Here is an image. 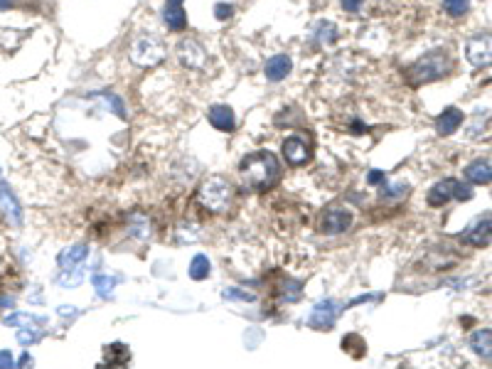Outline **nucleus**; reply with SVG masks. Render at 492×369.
Returning <instances> with one entry per match:
<instances>
[{
	"label": "nucleus",
	"mask_w": 492,
	"mask_h": 369,
	"mask_svg": "<svg viewBox=\"0 0 492 369\" xmlns=\"http://www.w3.org/2000/svg\"><path fill=\"white\" fill-rule=\"evenodd\" d=\"M241 187L249 192H266L281 180V163L271 150H257L239 163Z\"/></svg>",
	"instance_id": "1"
},
{
	"label": "nucleus",
	"mask_w": 492,
	"mask_h": 369,
	"mask_svg": "<svg viewBox=\"0 0 492 369\" xmlns=\"http://www.w3.org/2000/svg\"><path fill=\"white\" fill-rule=\"evenodd\" d=\"M234 187L224 175H207L197 187V202L214 215H224L234 207Z\"/></svg>",
	"instance_id": "2"
},
{
	"label": "nucleus",
	"mask_w": 492,
	"mask_h": 369,
	"mask_svg": "<svg viewBox=\"0 0 492 369\" xmlns=\"http://www.w3.org/2000/svg\"><path fill=\"white\" fill-rule=\"evenodd\" d=\"M453 62L448 57L446 50H433L428 55H423L421 60H416L411 67L406 69V81L411 86H421V84H431V81H438L451 72Z\"/></svg>",
	"instance_id": "3"
},
{
	"label": "nucleus",
	"mask_w": 492,
	"mask_h": 369,
	"mask_svg": "<svg viewBox=\"0 0 492 369\" xmlns=\"http://www.w3.org/2000/svg\"><path fill=\"white\" fill-rule=\"evenodd\" d=\"M165 45L158 37L143 35L131 45V62L138 67H156L165 60Z\"/></svg>",
	"instance_id": "4"
},
{
	"label": "nucleus",
	"mask_w": 492,
	"mask_h": 369,
	"mask_svg": "<svg viewBox=\"0 0 492 369\" xmlns=\"http://www.w3.org/2000/svg\"><path fill=\"white\" fill-rule=\"evenodd\" d=\"M465 57L472 67H477V69L492 67V35L490 32H480V35L470 37V40L465 42Z\"/></svg>",
	"instance_id": "5"
},
{
	"label": "nucleus",
	"mask_w": 492,
	"mask_h": 369,
	"mask_svg": "<svg viewBox=\"0 0 492 369\" xmlns=\"http://www.w3.org/2000/svg\"><path fill=\"white\" fill-rule=\"evenodd\" d=\"M352 224V212L342 205H332L327 207L320 215V232L322 234H342L345 229H350Z\"/></svg>",
	"instance_id": "6"
},
{
	"label": "nucleus",
	"mask_w": 492,
	"mask_h": 369,
	"mask_svg": "<svg viewBox=\"0 0 492 369\" xmlns=\"http://www.w3.org/2000/svg\"><path fill=\"white\" fill-rule=\"evenodd\" d=\"M463 244L467 246H475V249H482V246H490L492 244V212L487 215L477 217L470 227L465 229V234L460 236Z\"/></svg>",
	"instance_id": "7"
},
{
	"label": "nucleus",
	"mask_w": 492,
	"mask_h": 369,
	"mask_svg": "<svg viewBox=\"0 0 492 369\" xmlns=\"http://www.w3.org/2000/svg\"><path fill=\"white\" fill-rule=\"evenodd\" d=\"M283 158L293 165V168H301V165L310 163L313 158V145L303 135H291V138L283 140Z\"/></svg>",
	"instance_id": "8"
},
{
	"label": "nucleus",
	"mask_w": 492,
	"mask_h": 369,
	"mask_svg": "<svg viewBox=\"0 0 492 369\" xmlns=\"http://www.w3.org/2000/svg\"><path fill=\"white\" fill-rule=\"evenodd\" d=\"M177 60L187 69H205L207 50L197 40H180L177 42Z\"/></svg>",
	"instance_id": "9"
},
{
	"label": "nucleus",
	"mask_w": 492,
	"mask_h": 369,
	"mask_svg": "<svg viewBox=\"0 0 492 369\" xmlns=\"http://www.w3.org/2000/svg\"><path fill=\"white\" fill-rule=\"evenodd\" d=\"M340 303H335V300H322V303H317L315 308H313L310 313V325L315 330H330L332 325H335L337 315H340Z\"/></svg>",
	"instance_id": "10"
},
{
	"label": "nucleus",
	"mask_w": 492,
	"mask_h": 369,
	"mask_svg": "<svg viewBox=\"0 0 492 369\" xmlns=\"http://www.w3.org/2000/svg\"><path fill=\"white\" fill-rule=\"evenodd\" d=\"M456 187H458V180H453V177L436 182L431 190H428V205H431V207H443L446 202H451L453 197H456Z\"/></svg>",
	"instance_id": "11"
},
{
	"label": "nucleus",
	"mask_w": 492,
	"mask_h": 369,
	"mask_svg": "<svg viewBox=\"0 0 492 369\" xmlns=\"http://www.w3.org/2000/svg\"><path fill=\"white\" fill-rule=\"evenodd\" d=\"M207 119H210V123L214 126L217 130H221V133H231L234 126H236L234 111H231L229 106H224V104L212 106L210 114H207Z\"/></svg>",
	"instance_id": "12"
},
{
	"label": "nucleus",
	"mask_w": 492,
	"mask_h": 369,
	"mask_svg": "<svg viewBox=\"0 0 492 369\" xmlns=\"http://www.w3.org/2000/svg\"><path fill=\"white\" fill-rule=\"evenodd\" d=\"M293 69V62L288 55H276L271 57V60L266 62V67H264V74H266L268 81H283L288 74H291Z\"/></svg>",
	"instance_id": "13"
},
{
	"label": "nucleus",
	"mask_w": 492,
	"mask_h": 369,
	"mask_svg": "<svg viewBox=\"0 0 492 369\" xmlns=\"http://www.w3.org/2000/svg\"><path fill=\"white\" fill-rule=\"evenodd\" d=\"M460 123H463V111H458L456 106H448V109L436 119V133L451 135L460 128Z\"/></svg>",
	"instance_id": "14"
},
{
	"label": "nucleus",
	"mask_w": 492,
	"mask_h": 369,
	"mask_svg": "<svg viewBox=\"0 0 492 369\" xmlns=\"http://www.w3.org/2000/svg\"><path fill=\"white\" fill-rule=\"evenodd\" d=\"M89 256V246L76 244L71 249H64L60 254V269L62 271H79V264Z\"/></svg>",
	"instance_id": "15"
},
{
	"label": "nucleus",
	"mask_w": 492,
	"mask_h": 369,
	"mask_svg": "<svg viewBox=\"0 0 492 369\" xmlns=\"http://www.w3.org/2000/svg\"><path fill=\"white\" fill-rule=\"evenodd\" d=\"M465 177L470 180L472 184H487L492 182V163L490 160H472L465 168Z\"/></svg>",
	"instance_id": "16"
},
{
	"label": "nucleus",
	"mask_w": 492,
	"mask_h": 369,
	"mask_svg": "<svg viewBox=\"0 0 492 369\" xmlns=\"http://www.w3.org/2000/svg\"><path fill=\"white\" fill-rule=\"evenodd\" d=\"M0 207L6 210V215L13 220V224H20V222H22V210H20V205H18L15 197H13V192H11L8 184H0Z\"/></svg>",
	"instance_id": "17"
},
{
	"label": "nucleus",
	"mask_w": 492,
	"mask_h": 369,
	"mask_svg": "<svg viewBox=\"0 0 492 369\" xmlns=\"http://www.w3.org/2000/svg\"><path fill=\"white\" fill-rule=\"evenodd\" d=\"M470 347L477 357H492V330H477V333H472Z\"/></svg>",
	"instance_id": "18"
},
{
	"label": "nucleus",
	"mask_w": 492,
	"mask_h": 369,
	"mask_svg": "<svg viewBox=\"0 0 492 369\" xmlns=\"http://www.w3.org/2000/svg\"><path fill=\"white\" fill-rule=\"evenodd\" d=\"M163 22H165L170 30L182 32L187 27V15L180 6H170V3H168V8L163 11Z\"/></svg>",
	"instance_id": "19"
},
{
	"label": "nucleus",
	"mask_w": 492,
	"mask_h": 369,
	"mask_svg": "<svg viewBox=\"0 0 492 369\" xmlns=\"http://www.w3.org/2000/svg\"><path fill=\"white\" fill-rule=\"evenodd\" d=\"M128 359H131V352H128L126 344L114 342L106 347V364H109V367H121V364H126Z\"/></svg>",
	"instance_id": "20"
},
{
	"label": "nucleus",
	"mask_w": 492,
	"mask_h": 369,
	"mask_svg": "<svg viewBox=\"0 0 492 369\" xmlns=\"http://www.w3.org/2000/svg\"><path fill=\"white\" fill-rule=\"evenodd\" d=\"M128 232H131L136 239H148V236H151V222H148V217L143 215V212H136V215L131 217V222H128Z\"/></svg>",
	"instance_id": "21"
},
{
	"label": "nucleus",
	"mask_w": 492,
	"mask_h": 369,
	"mask_svg": "<svg viewBox=\"0 0 492 369\" xmlns=\"http://www.w3.org/2000/svg\"><path fill=\"white\" fill-rule=\"evenodd\" d=\"M210 276V259L205 254H197L190 264V279L195 281H205Z\"/></svg>",
	"instance_id": "22"
},
{
	"label": "nucleus",
	"mask_w": 492,
	"mask_h": 369,
	"mask_svg": "<svg viewBox=\"0 0 492 369\" xmlns=\"http://www.w3.org/2000/svg\"><path fill=\"white\" fill-rule=\"evenodd\" d=\"M91 283H94L96 293H99L101 298H109V295L114 293L116 279H114V276H106V274H96L94 279H91Z\"/></svg>",
	"instance_id": "23"
},
{
	"label": "nucleus",
	"mask_w": 492,
	"mask_h": 369,
	"mask_svg": "<svg viewBox=\"0 0 492 369\" xmlns=\"http://www.w3.org/2000/svg\"><path fill=\"white\" fill-rule=\"evenodd\" d=\"M443 8H446L448 15L463 18L467 11H470V3H467V0H443Z\"/></svg>",
	"instance_id": "24"
},
{
	"label": "nucleus",
	"mask_w": 492,
	"mask_h": 369,
	"mask_svg": "<svg viewBox=\"0 0 492 369\" xmlns=\"http://www.w3.org/2000/svg\"><path fill=\"white\" fill-rule=\"evenodd\" d=\"M317 40L325 42V45H330V42H335V40H337L335 25H332V22H320V25H317Z\"/></svg>",
	"instance_id": "25"
},
{
	"label": "nucleus",
	"mask_w": 492,
	"mask_h": 369,
	"mask_svg": "<svg viewBox=\"0 0 492 369\" xmlns=\"http://www.w3.org/2000/svg\"><path fill=\"white\" fill-rule=\"evenodd\" d=\"M281 298L283 300H298L301 298V283H298V281H286L281 288Z\"/></svg>",
	"instance_id": "26"
},
{
	"label": "nucleus",
	"mask_w": 492,
	"mask_h": 369,
	"mask_svg": "<svg viewBox=\"0 0 492 369\" xmlns=\"http://www.w3.org/2000/svg\"><path fill=\"white\" fill-rule=\"evenodd\" d=\"M214 15H217V20H229V18L234 15V6L219 3V6H214Z\"/></svg>",
	"instance_id": "27"
},
{
	"label": "nucleus",
	"mask_w": 492,
	"mask_h": 369,
	"mask_svg": "<svg viewBox=\"0 0 492 369\" xmlns=\"http://www.w3.org/2000/svg\"><path fill=\"white\" fill-rule=\"evenodd\" d=\"M224 298L229 300H254L252 293H244V290H236V288H226L224 290Z\"/></svg>",
	"instance_id": "28"
},
{
	"label": "nucleus",
	"mask_w": 492,
	"mask_h": 369,
	"mask_svg": "<svg viewBox=\"0 0 492 369\" xmlns=\"http://www.w3.org/2000/svg\"><path fill=\"white\" fill-rule=\"evenodd\" d=\"M18 340H20L22 344H32L40 340V333H35V330H20V333H18Z\"/></svg>",
	"instance_id": "29"
},
{
	"label": "nucleus",
	"mask_w": 492,
	"mask_h": 369,
	"mask_svg": "<svg viewBox=\"0 0 492 369\" xmlns=\"http://www.w3.org/2000/svg\"><path fill=\"white\" fill-rule=\"evenodd\" d=\"M470 197H472V190H470V187H467V184H460V182H458V187H456V200H470Z\"/></svg>",
	"instance_id": "30"
},
{
	"label": "nucleus",
	"mask_w": 492,
	"mask_h": 369,
	"mask_svg": "<svg viewBox=\"0 0 492 369\" xmlns=\"http://www.w3.org/2000/svg\"><path fill=\"white\" fill-rule=\"evenodd\" d=\"M367 182L369 184H379V182H387V175L382 170H372V173L367 175Z\"/></svg>",
	"instance_id": "31"
},
{
	"label": "nucleus",
	"mask_w": 492,
	"mask_h": 369,
	"mask_svg": "<svg viewBox=\"0 0 492 369\" xmlns=\"http://www.w3.org/2000/svg\"><path fill=\"white\" fill-rule=\"evenodd\" d=\"M13 364H15L13 354L8 352V349H3V352H0V369H8V367H13Z\"/></svg>",
	"instance_id": "32"
},
{
	"label": "nucleus",
	"mask_w": 492,
	"mask_h": 369,
	"mask_svg": "<svg viewBox=\"0 0 492 369\" xmlns=\"http://www.w3.org/2000/svg\"><path fill=\"white\" fill-rule=\"evenodd\" d=\"M342 8H345V13H360L362 0H342Z\"/></svg>",
	"instance_id": "33"
},
{
	"label": "nucleus",
	"mask_w": 492,
	"mask_h": 369,
	"mask_svg": "<svg viewBox=\"0 0 492 369\" xmlns=\"http://www.w3.org/2000/svg\"><path fill=\"white\" fill-rule=\"evenodd\" d=\"M18 364H20V367H25V364H32V357H30V354H22V357H20V362H18Z\"/></svg>",
	"instance_id": "34"
},
{
	"label": "nucleus",
	"mask_w": 492,
	"mask_h": 369,
	"mask_svg": "<svg viewBox=\"0 0 492 369\" xmlns=\"http://www.w3.org/2000/svg\"><path fill=\"white\" fill-rule=\"evenodd\" d=\"M13 6V0H0V11H6V8Z\"/></svg>",
	"instance_id": "35"
},
{
	"label": "nucleus",
	"mask_w": 492,
	"mask_h": 369,
	"mask_svg": "<svg viewBox=\"0 0 492 369\" xmlns=\"http://www.w3.org/2000/svg\"><path fill=\"white\" fill-rule=\"evenodd\" d=\"M168 3H170V6H180L182 0H168Z\"/></svg>",
	"instance_id": "36"
}]
</instances>
